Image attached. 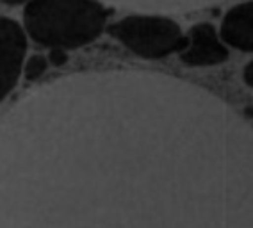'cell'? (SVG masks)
Segmentation results:
<instances>
[{"instance_id":"obj_3","label":"cell","mask_w":253,"mask_h":228,"mask_svg":"<svg viewBox=\"0 0 253 228\" xmlns=\"http://www.w3.org/2000/svg\"><path fill=\"white\" fill-rule=\"evenodd\" d=\"M109 34L136 55L163 59L187 48V38L173 20L163 16H126L107 29Z\"/></svg>"},{"instance_id":"obj_9","label":"cell","mask_w":253,"mask_h":228,"mask_svg":"<svg viewBox=\"0 0 253 228\" xmlns=\"http://www.w3.org/2000/svg\"><path fill=\"white\" fill-rule=\"evenodd\" d=\"M244 82L248 84L250 87H253V61L244 68Z\"/></svg>"},{"instance_id":"obj_4","label":"cell","mask_w":253,"mask_h":228,"mask_svg":"<svg viewBox=\"0 0 253 228\" xmlns=\"http://www.w3.org/2000/svg\"><path fill=\"white\" fill-rule=\"evenodd\" d=\"M0 29H2V45H0V48H2V61H0V64H2V72H0L2 84H0V98H5L18 82L23 57H25V48H27V39H25L22 27L11 18H2Z\"/></svg>"},{"instance_id":"obj_10","label":"cell","mask_w":253,"mask_h":228,"mask_svg":"<svg viewBox=\"0 0 253 228\" xmlns=\"http://www.w3.org/2000/svg\"><path fill=\"white\" fill-rule=\"evenodd\" d=\"M4 2L9 5H14V4H22V2H25V0H4Z\"/></svg>"},{"instance_id":"obj_7","label":"cell","mask_w":253,"mask_h":228,"mask_svg":"<svg viewBox=\"0 0 253 228\" xmlns=\"http://www.w3.org/2000/svg\"><path fill=\"white\" fill-rule=\"evenodd\" d=\"M46 66H48V63H46V59L43 55H32L31 59H29L27 66H25V78L27 80L40 78L46 72Z\"/></svg>"},{"instance_id":"obj_8","label":"cell","mask_w":253,"mask_h":228,"mask_svg":"<svg viewBox=\"0 0 253 228\" xmlns=\"http://www.w3.org/2000/svg\"><path fill=\"white\" fill-rule=\"evenodd\" d=\"M50 63L54 64V66H63L66 61H68V55H66V52L61 50V48H55V50L50 52Z\"/></svg>"},{"instance_id":"obj_5","label":"cell","mask_w":253,"mask_h":228,"mask_svg":"<svg viewBox=\"0 0 253 228\" xmlns=\"http://www.w3.org/2000/svg\"><path fill=\"white\" fill-rule=\"evenodd\" d=\"M228 57L226 46L219 41L216 29L211 23H198L189 31L187 48L180 54V61L187 66H214Z\"/></svg>"},{"instance_id":"obj_6","label":"cell","mask_w":253,"mask_h":228,"mask_svg":"<svg viewBox=\"0 0 253 228\" xmlns=\"http://www.w3.org/2000/svg\"><path fill=\"white\" fill-rule=\"evenodd\" d=\"M223 41L243 52H253V0L232 7L221 23Z\"/></svg>"},{"instance_id":"obj_2","label":"cell","mask_w":253,"mask_h":228,"mask_svg":"<svg viewBox=\"0 0 253 228\" xmlns=\"http://www.w3.org/2000/svg\"><path fill=\"white\" fill-rule=\"evenodd\" d=\"M109 11L96 0H31L23 11L27 32L52 50L79 48L105 29Z\"/></svg>"},{"instance_id":"obj_1","label":"cell","mask_w":253,"mask_h":228,"mask_svg":"<svg viewBox=\"0 0 253 228\" xmlns=\"http://www.w3.org/2000/svg\"><path fill=\"white\" fill-rule=\"evenodd\" d=\"M0 218V228H253V143L4 136Z\"/></svg>"}]
</instances>
